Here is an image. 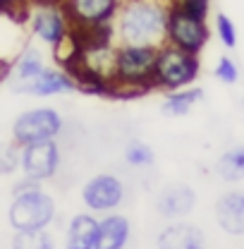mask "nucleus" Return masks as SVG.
Instances as JSON below:
<instances>
[{
  "label": "nucleus",
  "mask_w": 244,
  "mask_h": 249,
  "mask_svg": "<svg viewBox=\"0 0 244 249\" xmlns=\"http://www.w3.org/2000/svg\"><path fill=\"white\" fill-rule=\"evenodd\" d=\"M170 0H122L113 19L118 43L163 46Z\"/></svg>",
  "instance_id": "f257e3e1"
},
{
  "label": "nucleus",
  "mask_w": 244,
  "mask_h": 249,
  "mask_svg": "<svg viewBox=\"0 0 244 249\" xmlns=\"http://www.w3.org/2000/svg\"><path fill=\"white\" fill-rule=\"evenodd\" d=\"M158 46L139 43H115L110 82L113 96H137L153 89V65Z\"/></svg>",
  "instance_id": "f03ea898"
},
{
  "label": "nucleus",
  "mask_w": 244,
  "mask_h": 249,
  "mask_svg": "<svg viewBox=\"0 0 244 249\" xmlns=\"http://www.w3.org/2000/svg\"><path fill=\"white\" fill-rule=\"evenodd\" d=\"M58 216L55 199L41 187V182L22 178L12 189V201L7 206V223L12 232L17 230H48Z\"/></svg>",
  "instance_id": "7ed1b4c3"
},
{
  "label": "nucleus",
  "mask_w": 244,
  "mask_h": 249,
  "mask_svg": "<svg viewBox=\"0 0 244 249\" xmlns=\"http://www.w3.org/2000/svg\"><path fill=\"white\" fill-rule=\"evenodd\" d=\"M199 74V58L194 53L180 51L175 46H158L153 65V89L175 91L189 87Z\"/></svg>",
  "instance_id": "20e7f679"
},
{
  "label": "nucleus",
  "mask_w": 244,
  "mask_h": 249,
  "mask_svg": "<svg viewBox=\"0 0 244 249\" xmlns=\"http://www.w3.org/2000/svg\"><path fill=\"white\" fill-rule=\"evenodd\" d=\"M27 22L29 31L36 41L53 48V53H60L70 41L72 22L62 7V2H41L27 7Z\"/></svg>",
  "instance_id": "39448f33"
},
{
  "label": "nucleus",
  "mask_w": 244,
  "mask_h": 249,
  "mask_svg": "<svg viewBox=\"0 0 244 249\" xmlns=\"http://www.w3.org/2000/svg\"><path fill=\"white\" fill-rule=\"evenodd\" d=\"M62 127H65V120L55 108H48V106L29 108L15 118L12 142L17 146H27V144L46 142V139H58Z\"/></svg>",
  "instance_id": "423d86ee"
},
{
  "label": "nucleus",
  "mask_w": 244,
  "mask_h": 249,
  "mask_svg": "<svg viewBox=\"0 0 244 249\" xmlns=\"http://www.w3.org/2000/svg\"><path fill=\"white\" fill-rule=\"evenodd\" d=\"M165 43L199 55L201 48L209 43V27L204 19L187 15L175 2H170L168 5V22H165Z\"/></svg>",
  "instance_id": "0eeeda50"
},
{
  "label": "nucleus",
  "mask_w": 244,
  "mask_h": 249,
  "mask_svg": "<svg viewBox=\"0 0 244 249\" xmlns=\"http://www.w3.org/2000/svg\"><path fill=\"white\" fill-rule=\"evenodd\" d=\"M82 204L93 216H105L118 211L124 199V185L113 173H98L89 178L82 187Z\"/></svg>",
  "instance_id": "6e6552de"
},
{
  "label": "nucleus",
  "mask_w": 244,
  "mask_h": 249,
  "mask_svg": "<svg viewBox=\"0 0 244 249\" xmlns=\"http://www.w3.org/2000/svg\"><path fill=\"white\" fill-rule=\"evenodd\" d=\"M60 160L62 154L58 139H46V142L19 146V173H22V178L46 182V180L55 178V173L60 170Z\"/></svg>",
  "instance_id": "1a4fd4ad"
},
{
  "label": "nucleus",
  "mask_w": 244,
  "mask_h": 249,
  "mask_svg": "<svg viewBox=\"0 0 244 249\" xmlns=\"http://www.w3.org/2000/svg\"><path fill=\"white\" fill-rule=\"evenodd\" d=\"M72 27L89 29V27H103L113 24L122 0H60Z\"/></svg>",
  "instance_id": "9d476101"
},
{
  "label": "nucleus",
  "mask_w": 244,
  "mask_h": 249,
  "mask_svg": "<svg viewBox=\"0 0 244 249\" xmlns=\"http://www.w3.org/2000/svg\"><path fill=\"white\" fill-rule=\"evenodd\" d=\"M12 91L22 96H36V98H48V96H62V93L77 91V82L65 67H46L36 77L27 82H15Z\"/></svg>",
  "instance_id": "9b49d317"
},
{
  "label": "nucleus",
  "mask_w": 244,
  "mask_h": 249,
  "mask_svg": "<svg viewBox=\"0 0 244 249\" xmlns=\"http://www.w3.org/2000/svg\"><path fill=\"white\" fill-rule=\"evenodd\" d=\"M156 249H206V235L192 223L173 220L158 232Z\"/></svg>",
  "instance_id": "f8f14e48"
},
{
  "label": "nucleus",
  "mask_w": 244,
  "mask_h": 249,
  "mask_svg": "<svg viewBox=\"0 0 244 249\" xmlns=\"http://www.w3.org/2000/svg\"><path fill=\"white\" fill-rule=\"evenodd\" d=\"M194 206H196V194L187 185L165 187L156 199V211L168 220H180V218L189 216Z\"/></svg>",
  "instance_id": "ddd939ff"
},
{
  "label": "nucleus",
  "mask_w": 244,
  "mask_h": 249,
  "mask_svg": "<svg viewBox=\"0 0 244 249\" xmlns=\"http://www.w3.org/2000/svg\"><path fill=\"white\" fill-rule=\"evenodd\" d=\"M129 237H132V223L127 220V216L113 211L98 218L93 249H124Z\"/></svg>",
  "instance_id": "4468645a"
},
{
  "label": "nucleus",
  "mask_w": 244,
  "mask_h": 249,
  "mask_svg": "<svg viewBox=\"0 0 244 249\" xmlns=\"http://www.w3.org/2000/svg\"><path fill=\"white\" fill-rule=\"evenodd\" d=\"M96 228H98V218L93 213L89 211L74 213L65 228V249H93Z\"/></svg>",
  "instance_id": "2eb2a0df"
},
{
  "label": "nucleus",
  "mask_w": 244,
  "mask_h": 249,
  "mask_svg": "<svg viewBox=\"0 0 244 249\" xmlns=\"http://www.w3.org/2000/svg\"><path fill=\"white\" fill-rule=\"evenodd\" d=\"M215 218L218 225L230 232V235H244V194L242 192H230L220 196L215 204Z\"/></svg>",
  "instance_id": "dca6fc26"
},
{
  "label": "nucleus",
  "mask_w": 244,
  "mask_h": 249,
  "mask_svg": "<svg viewBox=\"0 0 244 249\" xmlns=\"http://www.w3.org/2000/svg\"><path fill=\"white\" fill-rule=\"evenodd\" d=\"M46 67H48V62H46L43 53H41L38 48H24L22 55L10 67V72H12V84H15V82H27V79L36 77V74H38L41 70H46Z\"/></svg>",
  "instance_id": "f3484780"
},
{
  "label": "nucleus",
  "mask_w": 244,
  "mask_h": 249,
  "mask_svg": "<svg viewBox=\"0 0 244 249\" xmlns=\"http://www.w3.org/2000/svg\"><path fill=\"white\" fill-rule=\"evenodd\" d=\"M204 91L201 89H175V91H168L160 110L163 115H170V118H182L192 110V106L196 101H201Z\"/></svg>",
  "instance_id": "a211bd4d"
},
{
  "label": "nucleus",
  "mask_w": 244,
  "mask_h": 249,
  "mask_svg": "<svg viewBox=\"0 0 244 249\" xmlns=\"http://www.w3.org/2000/svg\"><path fill=\"white\" fill-rule=\"evenodd\" d=\"M10 249H55V237L48 230H17Z\"/></svg>",
  "instance_id": "6ab92c4d"
},
{
  "label": "nucleus",
  "mask_w": 244,
  "mask_h": 249,
  "mask_svg": "<svg viewBox=\"0 0 244 249\" xmlns=\"http://www.w3.org/2000/svg\"><path fill=\"white\" fill-rule=\"evenodd\" d=\"M218 175L225 182H237L244 178V146H235L220 156L218 160Z\"/></svg>",
  "instance_id": "aec40b11"
},
{
  "label": "nucleus",
  "mask_w": 244,
  "mask_h": 249,
  "mask_svg": "<svg viewBox=\"0 0 244 249\" xmlns=\"http://www.w3.org/2000/svg\"><path fill=\"white\" fill-rule=\"evenodd\" d=\"M122 156H124V163H129L132 168H149V165H153V160H156L153 149L146 142H141V139L127 142Z\"/></svg>",
  "instance_id": "412c9836"
},
{
  "label": "nucleus",
  "mask_w": 244,
  "mask_h": 249,
  "mask_svg": "<svg viewBox=\"0 0 244 249\" xmlns=\"http://www.w3.org/2000/svg\"><path fill=\"white\" fill-rule=\"evenodd\" d=\"M19 173V146L15 142H0V178Z\"/></svg>",
  "instance_id": "4be33fe9"
},
{
  "label": "nucleus",
  "mask_w": 244,
  "mask_h": 249,
  "mask_svg": "<svg viewBox=\"0 0 244 249\" xmlns=\"http://www.w3.org/2000/svg\"><path fill=\"white\" fill-rule=\"evenodd\" d=\"M215 27H218L220 41H223L227 48H235V43H237V31H235L232 19H230L227 15H218V17H215Z\"/></svg>",
  "instance_id": "5701e85b"
},
{
  "label": "nucleus",
  "mask_w": 244,
  "mask_h": 249,
  "mask_svg": "<svg viewBox=\"0 0 244 249\" xmlns=\"http://www.w3.org/2000/svg\"><path fill=\"white\" fill-rule=\"evenodd\" d=\"M170 2H175L182 12L196 17V19L206 22V17H209V5H211L209 0H170Z\"/></svg>",
  "instance_id": "b1692460"
},
{
  "label": "nucleus",
  "mask_w": 244,
  "mask_h": 249,
  "mask_svg": "<svg viewBox=\"0 0 244 249\" xmlns=\"http://www.w3.org/2000/svg\"><path fill=\"white\" fill-rule=\"evenodd\" d=\"M215 77L225 84H235L237 82V65L230 60V58H220L218 67H215Z\"/></svg>",
  "instance_id": "393cba45"
},
{
  "label": "nucleus",
  "mask_w": 244,
  "mask_h": 249,
  "mask_svg": "<svg viewBox=\"0 0 244 249\" xmlns=\"http://www.w3.org/2000/svg\"><path fill=\"white\" fill-rule=\"evenodd\" d=\"M27 2L24 0H0V12H15V10H24Z\"/></svg>",
  "instance_id": "a878e982"
},
{
  "label": "nucleus",
  "mask_w": 244,
  "mask_h": 249,
  "mask_svg": "<svg viewBox=\"0 0 244 249\" xmlns=\"http://www.w3.org/2000/svg\"><path fill=\"white\" fill-rule=\"evenodd\" d=\"M27 5H41V2H60V0H24Z\"/></svg>",
  "instance_id": "bb28decb"
}]
</instances>
